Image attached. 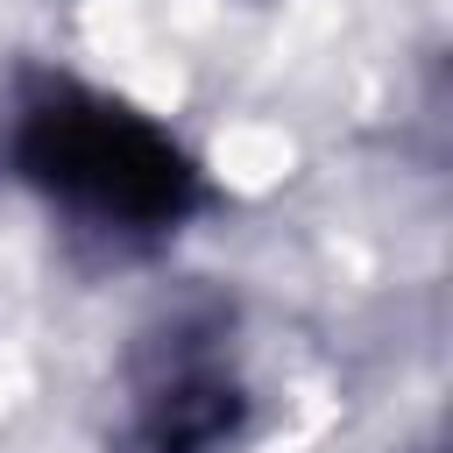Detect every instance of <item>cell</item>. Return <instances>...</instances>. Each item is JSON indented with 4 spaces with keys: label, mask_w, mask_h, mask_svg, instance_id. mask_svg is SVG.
<instances>
[{
    "label": "cell",
    "mask_w": 453,
    "mask_h": 453,
    "mask_svg": "<svg viewBox=\"0 0 453 453\" xmlns=\"http://www.w3.org/2000/svg\"><path fill=\"white\" fill-rule=\"evenodd\" d=\"M35 170L64 198H78L92 212H120V219H156L184 191L170 142H156L149 127L106 113V106H92V113H50L42 134H35Z\"/></svg>",
    "instance_id": "6da1fadb"
}]
</instances>
